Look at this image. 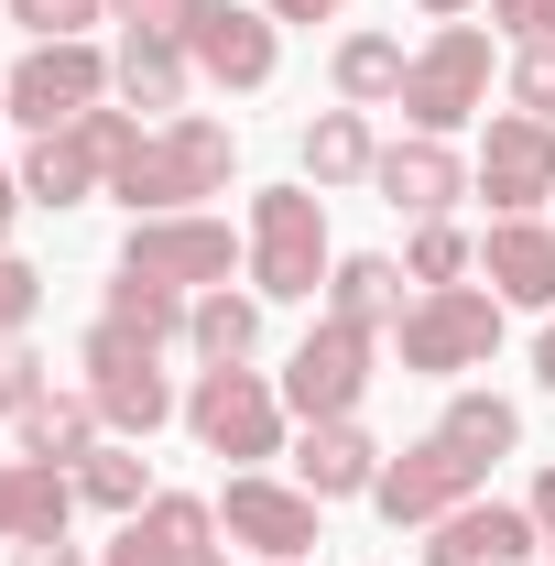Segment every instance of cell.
I'll list each match as a JSON object with an SVG mask.
<instances>
[{"instance_id": "obj_1", "label": "cell", "mask_w": 555, "mask_h": 566, "mask_svg": "<svg viewBox=\"0 0 555 566\" xmlns=\"http://www.w3.org/2000/svg\"><path fill=\"white\" fill-rule=\"evenodd\" d=\"M229 164H240V132L208 109H175V120L142 132V153L109 175V197L132 218H186L197 197H229Z\"/></svg>"}, {"instance_id": "obj_2", "label": "cell", "mask_w": 555, "mask_h": 566, "mask_svg": "<svg viewBox=\"0 0 555 566\" xmlns=\"http://www.w3.org/2000/svg\"><path fill=\"white\" fill-rule=\"evenodd\" d=\"M251 294L262 305H316L338 273V240H327V197L316 186H262L251 197Z\"/></svg>"}, {"instance_id": "obj_3", "label": "cell", "mask_w": 555, "mask_h": 566, "mask_svg": "<svg viewBox=\"0 0 555 566\" xmlns=\"http://www.w3.org/2000/svg\"><path fill=\"white\" fill-rule=\"evenodd\" d=\"M283 381L273 370H251V359H218V370H197L186 381V436L208 447V458H240V469H262V458H283Z\"/></svg>"}, {"instance_id": "obj_4", "label": "cell", "mask_w": 555, "mask_h": 566, "mask_svg": "<svg viewBox=\"0 0 555 566\" xmlns=\"http://www.w3.org/2000/svg\"><path fill=\"white\" fill-rule=\"evenodd\" d=\"M501 316H512V305L480 294V283H436V294H415V305L392 316V349H404L415 381H458V370H490Z\"/></svg>"}, {"instance_id": "obj_5", "label": "cell", "mask_w": 555, "mask_h": 566, "mask_svg": "<svg viewBox=\"0 0 555 566\" xmlns=\"http://www.w3.org/2000/svg\"><path fill=\"white\" fill-rule=\"evenodd\" d=\"M76 381H87V403L109 436H164V424L186 415V392L164 381V349L153 338H121V327H87V349H76Z\"/></svg>"}, {"instance_id": "obj_6", "label": "cell", "mask_w": 555, "mask_h": 566, "mask_svg": "<svg viewBox=\"0 0 555 566\" xmlns=\"http://www.w3.org/2000/svg\"><path fill=\"white\" fill-rule=\"evenodd\" d=\"M392 109H404L415 132H436V142L469 132L490 109V33L480 22H436L415 44V66H404V98H392Z\"/></svg>"}, {"instance_id": "obj_7", "label": "cell", "mask_w": 555, "mask_h": 566, "mask_svg": "<svg viewBox=\"0 0 555 566\" xmlns=\"http://www.w3.org/2000/svg\"><path fill=\"white\" fill-rule=\"evenodd\" d=\"M175 44H186V66L208 76V87H229V98L273 87V66H283V22L262 0H186Z\"/></svg>"}, {"instance_id": "obj_8", "label": "cell", "mask_w": 555, "mask_h": 566, "mask_svg": "<svg viewBox=\"0 0 555 566\" xmlns=\"http://www.w3.org/2000/svg\"><path fill=\"white\" fill-rule=\"evenodd\" d=\"M370 327H348V316H316L305 338H294V359H283L273 381H283V415L294 424H338L359 415V392H370Z\"/></svg>"}, {"instance_id": "obj_9", "label": "cell", "mask_w": 555, "mask_h": 566, "mask_svg": "<svg viewBox=\"0 0 555 566\" xmlns=\"http://www.w3.org/2000/svg\"><path fill=\"white\" fill-rule=\"evenodd\" d=\"M316 523H327V501L273 480V469H229V491H218V534L251 545L262 566H305L316 556Z\"/></svg>"}, {"instance_id": "obj_10", "label": "cell", "mask_w": 555, "mask_h": 566, "mask_svg": "<svg viewBox=\"0 0 555 566\" xmlns=\"http://www.w3.org/2000/svg\"><path fill=\"white\" fill-rule=\"evenodd\" d=\"M109 98V55L76 33V44H33L22 66L0 76V109L22 120V132H66V120H87Z\"/></svg>"}, {"instance_id": "obj_11", "label": "cell", "mask_w": 555, "mask_h": 566, "mask_svg": "<svg viewBox=\"0 0 555 566\" xmlns=\"http://www.w3.org/2000/svg\"><path fill=\"white\" fill-rule=\"evenodd\" d=\"M469 186L490 197V218L555 208V120H523V109L480 120V164H469Z\"/></svg>"}, {"instance_id": "obj_12", "label": "cell", "mask_w": 555, "mask_h": 566, "mask_svg": "<svg viewBox=\"0 0 555 566\" xmlns=\"http://www.w3.org/2000/svg\"><path fill=\"white\" fill-rule=\"evenodd\" d=\"M480 491H490V469H480V458H458L447 436H415L404 458H381V491H370V512L404 534V523H447L458 501H480Z\"/></svg>"}, {"instance_id": "obj_13", "label": "cell", "mask_w": 555, "mask_h": 566, "mask_svg": "<svg viewBox=\"0 0 555 566\" xmlns=\"http://www.w3.org/2000/svg\"><path fill=\"white\" fill-rule=\"evenodd\" d=\"M229 251H251V240H229V218H132V240H121V273H153L175 283V294H208L229 283Z\"/></svg>"}, {"instance_id": "obj_14", "label": "cell", "mask_w": 555, "mask_h": 566, "mask_svg": "<svg viewBox=\"0 0 555 566\" xmlns=\"http://www.w3.org/2000/svg\"><path fill=\"white\" fill-rule=\"evenodd\" d=\"M370 197L392 218H447L458 197H469V164H458V142H436V132H404V142H381V164H370Z\"/></svg>"}, {"instance_id": "obj_15", "label": "cell", "mask_w": 555, "mask_h": 566, "mask_svg": "<svg viewBox=\"0 0 555 566\" xmlns=\"http://www.w3.org/2000/svg\"><path fill=\"white\" fill-rule=\"evenodd\" d=\"M545 556V534H534V512H512V501H458L447 523H425V566H523Z\"/></svg>"}, {"instance_id": "obj_16", "label": "cell", "mask_w": 555, "mask_h": 566, "mask_svg": "<svg viewBox=\"0 0 555 566\" xmlns=\"http://www.w3.org/2000/svg\"><path fill=\"white\" fill-rule=\"evenodd\" d=\"M208 545H218V501H197V491H153L132 523H121V545H109L98 566H186V556H208Z\"/></svg>"}, {"instance_id": "obj_17", "label": "cell", "mask_w": 555, "mask_h": 566, "mask_svg": "<svg viewBox=\"0 0 555 566\" xmlns=\"http://www.w3.org/2000/svg\"><path fill=\"white\" fill-rule=\"evenodd\" d=\"M480 273H490V294H501V305L555 316V229H545V218H490Z\"/></svg>"}, {"instance_id": "obj_18", "label": "cell", "mask_w": 555, "mask_h": 566, "mask_svg": "<svg viewBox=\"0 0 555 566\" xmlns=\"http://www.w3.org/2000/svg\"><path fill=\"white\" fill-rule=\"evenodd\" d=\"M294 491H316V501H370L381 491V447L359 436V415L294 436Z\"/></svg>"}, {"instance_id": "obj_19", "label": "cell", "mask_w": 555, "mask_h": 566, "mask_svg": "<svg viewBox=\"0 0 555 566\" xmlns=\"http://www.w3.org/2000/svg\"><path fill=\"white\" fill-rule=\"evenodd\" d=\"M76 512V469H55V458H0V545H33V534H66Z\"/></svg>"}, {"instance_id": "obj_20", "label": "cell", "mask_w": 555, "mask_h": 566, "mask_svg": "<svg viewBox=\"0 0 555 566\" xmlns=\"http://www.w3.org/2000/svg\"><path fill=\"white\" fill-rule=\"evenodd\" d=\"M98 186H109V153L87 142V120L33 132V153H22V197H33V208H87Z\"/></svg>"}, {"instance_id": "obj_21", "label": "cell", "mask_w": 555, "mask_h": 566, "mask_svg": "<svg viewBox=\"0 0 555 566\" xmlns=\"http://www.w3.org/2000/svg\"><path fill=\"white\" fill-rule=\"evenodd\" d=\"M186 87H197V66H186V44L175 33H121V55H109V98L121 109H186Z\"/></svg>"}, {"instance_id": "obj_22", "label": "cell", "mask_w": 555, "mask_h": 566, "mask_svg": "<svg viewBox=\"0 0 555 566\" xmlns=\"http://www.w3.org/2000/svg\"><path fill=\"white\" fill-rule=\"evenodd\" d=\"M11 436H22V458H55V469H76V458H87L109 424H98V403H87V381H66V392L44 381V392L11 415Z\"/></svg>"}, {"instance_id": "obj_23", "label": "cell", "mask_w": 555, "mask_h": 566, "mask_svg": "<svg viewBox=\"0 0 555 566\" xmlns=\"http://www.w3.org/2000/svg\"><path fill=\"white\" fill-rule=\"evenodd\" d=\"M370 164H381V142H370V109H316V120H305V186H316V197H338V186H370Z\"/></svg>"}, {"instance_id": "obj_24", "label": "cell", "mask_w": 555, "mask_h": 566, "mask_svg": "<svg viewBox=\"0 0 555 566\" xmlns=\"http://www.w3.org/2000/svg\"><path fill=\"white\" fill-rule=\"evenodd\" d=\"M415 294H404V262H381V251H338V273H327V316H348V327H392Z\"/></svg>"}, {"instance_id": "obj_25", "label": "cell", "mask_w": 555, "mask_h": 566, "mask_svg": "<svg viewBox=\"0 0 555 566\" xmlns=\"http://www.w3.org/2000/svg\"><path fill=\"white\" fill-rule=\"evenodd\" d=\"M186 305H197V294H175V283H153V273H109V294H98V327L175 349V338H186Z\"/></svg>"}, {"instance_id": "obj_26", "label": "cell", "mask_w": 555, "mask_h": 566, "mask_svg": "<svg viewBox=\"0 0 555 566\" xmlns=\"http://www.w3.org/2000/svg\"><path fill=\"white\" fill-rule=\"evenodd\" d=\"M404 44L392 33H338V55H327V76H338V109H392L404 98Z\"/></svg>"}, {"instance_id": "obj_27", "label": "cell", "mask_w": 555, "mask_h": 566, "mask_svg": "<svg viewBox=\"0 0 555 566\" xmlns=\"http://www.w3.org/2000/svg\"><path fill=\"white\" fill-rule=\"evenodd\" d=\"M186 349L208 359H251L262 349V294H229V283H208V294H197V305H186Z\"/></svg>"}, {"instance_id": "obj_28", "label": "cell", "mask_w": 555, "mask_h": 566, "mask_svg": "<svg viewBox=\"0 0 555 566\" xmlns=\"http://www.w3.org/2000/svg\"><path fill=\"white\" fill-rule=\"evenodd\" d=\"M436 436H447L458 458H480V469H501V458L523 447V403H501V392H447V415H436Z\"/></svg>"}, {"instance_id": "obj_29", "label": "cell", "mask_w": 555, "mask_h": 566, "mask_svg": "<svg viewBox=\"0 0 555 566\" xmlns=\"http://www.w3.org/2000/svg\"><path fill=\"white\" fill-rule=\"evenodd\" d=\"M76 501H98V512H121V523H132L142 501H153V458H142L132 436H98V447L76 458Z\"/></svg>"}, {"instance_id": "obj_30", "label": "cell", "mask_w": 555, "mask_h": 566, "mask_svg": "<svg viewBox=\"0 0 555 566\" xmlns=\"http://www.w3.org/2000/svg\"><path fill=\"white\" fill-rule=\"evenodd\" d=\"M469 262H480V240H469L458 218H425L415 240H404V283H415V294H436V283H469Z\"/></svg>"}, {"instance_id": "obj_31", "label": "cell", "mask_w": 555, "mask_h": 566, "mask_svg": "<svg viewBox=\"0 0 555 566\" xmlns=\"http://www.w3.org/2000/svg\"><path fill=\"white\" fill-rule=\"evenodd\" d=\"M0 22H22L33 44H76L87 22H109V0H0Z\"/></svg>"}, {"instance_id": "obj_32", "label": "cell", "mask_w": 555, "mask_h": 566, "mask_svg": "<svg viewBox=\"0 0 555 566\" xmlns=\"http://www.w3.org/2000/svg\"><path fill=\"white\" fill-rule=\"evenodd\" d=\"M512 109L555 120V44H512Z\"/></svg>"}, {"instance_id": "obj_33", "label": "cell", "mask_w": 555, "mask_h": 566, "mask_svg": "<svg viewBox=\"0 0 555 566\" xmlns=\"http://www.w3.org/2000/svg\"><path fill=\"white\" fill-rule=\"evenodd\" d=\"M33 316H44V273H33L22 251H0V338H22Z\"/></svg>"}, {"instance_id": "obj_34", "label": "cell", "mask_w": 555, "mask_h": 566, "mask_svg": "<svg viewBox=\"0 0 555 566\" xmlns=\"http://www.w3.org/2000/svg\"><path fill=\"white\" fill-rule=\"evenodd\" d=\"M490 33H512V44H555V0H480Z\"/></svg>"}, {"instance_id": "obj_35", "label": "cell", "mask_w": 555, "mask_h": 566, "mask_svg": "<svg viewBox=\"0 0 555 566\" xmlns=\"http://www.w3.org/2000/svg\"><path fill=\"white\" fill-rule=\"evenodd\" d=\"M109 22H121V33H175L186 0H109Z\"/></svg>"}, {"instance_id": "obj_36", "label": "cell", "mask_w": 555, "mask_h": 566, "mask_svg": "<svg viewBox=\"0 0 555 566\" xmlns=\"http://www.w3.org/2000/svg\"><path fill=\"white\" fill-rule=\"evenodd\" d=\"M11 566H87V556H76L66 534H33V545H11Z\"/></svg>"}, {"instance_id": "obj_37", "label": "cell", "mask_w": 555, "mask_h": 566, "mask_svg": "<svg viewBox=\"0 0 555 566\" xmlns=\"http://www.w3.org/2000/svg\"><path fill=\"white\" fill-rule=\"evenodd\" d=\"M262 11H273V22H338L348 0H262Z\"/></svg>"}, {"instance_id": "obj_38", "label": "cell", "mask_w": 555, "mask_h": 566, "mask_svg": "<svg viewBox=\"0 0 555 566\" xmlns=\"http://www.w3.org/2000/svg\"><path fill=\"white\" fill-rule=\"evenodd\" d=\"M523 512H534V534H545V556H555V469L534 480V501H523Z\"/></svg>"}, {"instance_id": "obj_39", "label": "cell", "mask_w": 555, "mask_h": 566, "mask_svg": "<svg viewBox=\"0 0 555 566\" xmlns=\"http://www.w3.org/2000/svg\"><path fill=\"white\" fill-rule=\"evenodd\" d=\"M33 208V197H22V175H0V251H11V218Z\"/></svg>"}, {"instance_id": "obj_40", "label": "cell", "mask_w": 555, "mask_h": 566, "mask_svg": "<svg viewBox=\"0 0 555 566\" xmlns=\"http://www.w3.org/2000/svg\"><path fill=\"white\" fill-rule=\"evenodd\" d=\"M534 381L555 392V316H545V338H534Z\"/></svg>"}, {"instance_id": "obj_41", "label": "cell", "mask_w": 555, "mask_h": 566, "mask_svg": "<svg viewBox=\"0 0 555 566\" xmlns=\"http://www.w3.org/2000/svg\"><path fill=\"white\" fill-rule=\"evenodd\" d=\"M425 22H469V11H480V0H415Z\"/></svg>"}, {"instance_id": "obj_42", "label": "cell", "mask_w": 555, "mask_h": 566, "mask_svg": "<svg viewBox=\"0 0 555 566\" xmlns=\"http://www.w3.org/2000/svg\"><path fill=\"white\" fill-rule=\"evenodd\" d=\"M186 566H229V545H208V556H186Z\"/></svg>"}, {"instance_id": "obj_43", "label": "cell", "mask_w": 555, "mask_h": 566, "mask_svg": "<svg viewBox=\"0 0 555 566\" xmlns=\"http://www.w3.org/2000/svg\"><path fill=\"white\" fill-rule=\"evenodd\" d=\"M0 349H11V338H0Z\"/></svg>"}, {"instance_id": "obj_44", "label": "cell", "mask_w": 555, "mask_h": 566, "mask_svg": "<svg viewBox=\"0 0 555 566\" xmlns=\"http://www.w3.org/2000/svg\"><path fill=\"white\" fill-rule=\"evenodd\" d=\"M0 120H11V109H0Z\"/></svg>"}]
</instances>
